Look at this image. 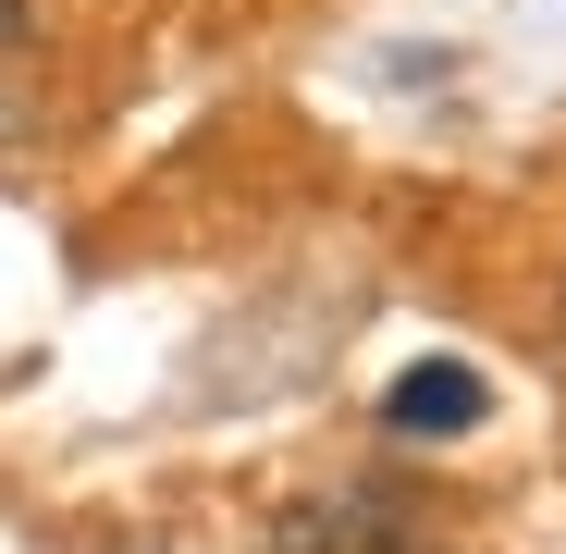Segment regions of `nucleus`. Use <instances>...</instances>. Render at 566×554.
Wrapping results in <instances>:
<instances>
[{
  "label": "nucleus",
  "mask_w": 566,
  "mask_h": 554,
  "mask_svg": "<svg viewBox=\"0 0 566 554\" xmlns=\"http://www.w3.org/2000/svg\"><path fill=\"white\" fill-rule=\"evenodd\" d=\"M38 38V0H0V50H25Z\"/></svg>",
  "instance_id": "nucleus-3"
},
{
  "label": "nucleus",
  "mask_w": 566,
  "mask_h": 554,
  "mask_svg": "<svg viewBox=\"0 0 566 554\" xmlns=\"http://www.w3.org/2000/svg\"><path fill=\"white\" fill-rule=\"evenodd\" d=\"M271 554H407V505L395 493H308V505H283Z\"/></svg>",
  "instance_id": "nucleus-2"
},
{
  "label": "nucleus",
  "mask_w": 566,
  "mask_h": 554,
  "mask_svg": "<svg viewBox=\"0 0 566 554\" xmlns=\"http://www.w3.org/2000/svg\"><path fill=\"white\" fill-rule=\"evenodd\" d=\"M481 419H493V383L468 357H419V369L382 383V431L395 443H455V431H481Z\"/></svg>",
  "instance_id": "nucleus-1"
}]
</instances>
